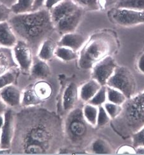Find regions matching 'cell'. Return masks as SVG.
<instances>
[{
	"instance_id": "cell-1",
	"label": "cell",
	"mask_w": 144,
	"mask_h": 155,
	"mask_svg": "<svg viewBox=\"0 0 144 155\" xmlns=\"http://www.w3.org/2000/svg\"><path fill=\"white\" fill-rule=\"evenodd\" d=\"M64 136L62 119L54 112L34 107L25 108L15 116L12 144L19 153L45 154L55 151Z\"/></svg>"
},
{
	"instance_id": "cell-2",
	"label": "cell",
	"mask_w": 144,
	"mask_h": 155,
	"mask_svg": "<svg viewBox=\"0 0 144 155\" xmlns=\"http://www.w3.org/2000/svg\"><path fill=\"white\" fill-rule=\"evenodd\" d=\"M8 22L18 39L25 42L36 54L43 41L55 29L50 12L44 7L27 13L13 14Z\"/></svg>"
},
{
	"instance_id": "cell-3",
	"label": "cell",
	"mask_w": 144,
	"mask_h": 155,
	"mask_svg": "<svg viewBox=\"0 0 144 155\" xmlns=\"http://www.w3.org/2000/svg\"><path fill=\"white\" fill-rule=\"evenodd\" d=\"M112 129L124 139L144 126V91L127 98L122 105V110L111 123Z\"/></svg>"
},
{
	"instance_id": "cell-4",
	"label": "cell",
	"mask_w": 144,
	"mask_h": 155,
	"mask_svg": "<svg viewBox=\"0 0 144 155\" xmlns=\"http://www.w3.org/2000/svg\"><path fill=\"white\" fill-rule=\"evenodd\" d=\"M116 45L112 35L100 32L92 35L80 49L79 65L83 69H89L99 61L111 54Z\"/></svg>"
},
{
	"instance_id": "cell-5",
	"label": "cell",
	"mask_w": 144,
	"mask_h": 155,
	"mask_svg": "<svg viewBox=\"0 0 144 155\" xmlns=\"http://www.w3.org/2000/svg\"><path fill=\"white\" fill-rule=\"evenodd\" d=\"M94 128L83 117L82 108L76 107L66 116L63 126L64 135L70 144L77 148H83L92 138Z\"/></svg>"
},
{
	"instance_id": "cell-6",
	"label": "cell",
	"mask_w": 144,
	"mask_h": 155,
	"mask_svg": "<svg viewBox=\"0 0 144 155\" xmlns=\"http://www.w3.org/2000/svg\"><path fill=\"white\" fill-rule=\"evenodd\" d=\"M52 94L51 84L44 80H39L23 91L21 106L25 108L38 106L48 100Z\"/></svg>"
},
{
	"instance_id": "cell-7",
	"label": "cell",
	"mask_w": 144,
	"mask_h": 155,
	"mask_svg": "<svg viewBox=\"0 0 144 155\" xmlns=\"http://www.w3.org/2000/svg\"><path fill=\"white\" fill-rule=\"evenodd\" d=\"M106 86L121 91L127 98H129L135 94L136 81L130 69L124 66H117Z\"/></svg>"
},
{
	"instance_id": "cell-8",
	"label": "cell",
	"mask_w": 144,
	"mask_h": 155,
	"mask_svg": "<svg viewBox=\"0 0 144 155\" xmlns=\"http://www.w3.org/2000/svg\"><path fill=\"white\" fill-rule=\"evenodd\" d=\"M116 67L115 59L111 56H106L92 67V78L99 83L101 86H106Z\"/></svg>"
},
{
	"instance_id": "cell-9",
	"label": "cell",
	"mask_w": 144,
	"mask_h": 155,
	"mask_svg": "<svg viewBox=\"0 0 144 155\" xmlns=\"http://www.w3.org/2000/svg\"><path fill=\"white\" fill-rule=\"evenodd\" d=\"M14 59L20 70L28 72L33 63V51L24 41L18 40L16 45L12 48Z\"/></svg>"
},
{
	"instance_id": "cell-10",
	"label": "cell",
	"mask_w": 144,
	"mask_h": 155,
	"mask_svg": "<svg viewBox=\"0 0 144 155\" xmlns=\"http://www.w3.org/2000/svg\"><path fill=\"white\" fill-rule=\"evenodd\" d=\"M112 18L119 25L134 26L144 23V11L117 8L112 14Z\"/></svg>"
},
{
	"instance_id": "cell-11",
	"label": "cell",
	"mask_w": 144,
	"mask_h": 155,
	"mask_svg": "<svg viewBox=\"0 0 144 155\" xmlns=\"http://www.w3.org/2000/svg\"><path fill=\"white\" fill-rule=\"evenodd\" d=\"M83 8H79L72 13L66 15L55 24V30L61 35L73 32L79 26L83 14Z\"/></svg>"
},
{
	"instance_id": "cell-12",
	"label": "cell",
	"mask_w": 144,
	"mask_h": 155,
	"mask_svg": "<svg viewBox=\"0 0 144 155\" xmlns=\"http://www.w3.org/2000/svg\"><path fill=\"white\" fill-rule=\"evenodd\" d=\"M5 122L0 131V146L1 148H10L12 144L13 133L15 115L12 110L8 108L4 113Z\"/></svg>"
},
{
	"instance_id": "cell-13",
	"label": "cell",
	"mask_w": 144,
	"mask_h": 155,
	"mask_svg": "<svg viewBox=\"0 0 144 155\" xmlns=\"http://www.w3.org/2000/svg\"><path fill=\"white\" fill-rule=\"evenodd\" d=\"M22 97V92L14 84H10L0 91V98L10 108L21 106Z\"/></svg>"
},
{
	"instance_id": "cell-14",
	"label": "cell",
	"mask_w": 144,
	"mask_h": 155,
	"mask_svg": "<svg viewBox=\"0 0 144 155\" xmlns=\"http://www.w3.org/2000/svg\"><path fill=\"white\" fill-rule=\"evenodd\" d=\"M80 6L73 0H64L49 10L53 24H56L64 17L77 10Z\"/></svg>"
},
{
	"instance_id": "cell-15",
	"label": "cell",
	"mask_w": 144,
	"mask_h": 155,
	"mask_svg": "<svg viewBox=\"0 0 144 155\" xmlns=\"http://www.w3.org/2000/svg\"><path fill=\"white\" fill-rule=\"evenodd\" d=\"M18 40L8 21L0 23V47L12 49Z\"/></svg>"
},
{
	"instance_id": "cell-16",
	"label": "cell",
	"mask_w": 144,
	"mask_h": 155,
	"mask_svg": "<svg viewBox=\"0 0 144 155\" xmlns=\"http://www.w3.org/2000/svg\"><path fill=\"white\" fill-rule=\"evenodd\" d=\"M86 41L85 37L83 35L73 32L63 35L57 44L59 46H65L77 52L82 48Z\"/></svg>"
},
{
	"instance_id": "cell-17",
	"label": "cell",
	"mask_w": 144,
	"mask_h": 155,
	"mask_svg": "<svg viewBox=\"0 0 144 155\" xmlns=\"http://www.w3.org/2000/svg\"><path fill=\"white\" fill-rule=\"evenodd\" d=\"M79 97V89L75 83H70L66 87L62 99V105L64 110L70 112L77 102Z\"/></svg>"
},
{
	"instance_id": "cell-18",
	"label": "cell",
	"mask_w": 144,
	"mask_h": 155,
	"mask_svg": "<svg viewBox=\"0 0 144 155\" xmlns=\"http://www.w3.org/2000/svg\"><path fill=\"white\" fill-rule=\"evenodd\" d=\"M101 87V84L94 79L86 82L79 90L80 98L82 102L88 103L99 90Z\"/></svg>"
},
{
	"instance_id": "cell-19",
	"label": "cell",
	"mask_w": 144,
	"mask_h": 155,
	"mask_svg": "<svg viewBox=\"0 0 144 155\" xmlns=\"http://www.w3.org/2000/svg\"><path fill=\"white\" fill-rule=\"evenodd\" d=\"M30 72L34 78L44 80L50 75L51 70L47 61L37 57L35 59H33V63Z\"/></svg>"
},
{
	"instance_id": "cell-20",
	"label": "cell",
	"mask_w": 144,
	"mask_h": 155,
	"mask_svg": "<svg viewBox=\"0 0 144 155\" xmlns=\"http://www.w3.org/2000/svg\"><path fill=\"white\" fill-rule=\"evenodd\" d=\"M15 68L18 66L14 59L12 49L0 47V75Z\"/></svg>"
},
{
	"instance_id": "cell-21",
	"label": "cell",
	"mask_w": 144,
	"mask_h": 155,
	"mask_svg": "<svg viewBox=\"0 0 144 155\" xmlns=\"http://www.w3.org/2000/svg\"><path fill=\"white\" fill-rule=\"evenodd\" d=\"M56 47L57 46L54 41L49 37L46 38L40 45L37 53V57L45 61L51 60L55 56Z\"/></svg>"
},
{
	"instance_id": "cell-22",
	"label": "cell",
	"mask_w": 144,
	"mask_h": 155,
	"mask_svg": "<svg viewBox=\"0 0 144 155\" xmlns=\"http://www.w3.org/2000/svg\"><path fill=\"white\" fill-rule=\"evenodd\" d=\"M35 0H17L10 7L14 15L24 14L33 12Z\"/></svg>"
},
{
	"instance_id": "cell-23",
	"label": "cell",
	"mask_w": 144,
	"mask_h": 155,
	"mask_svg": "<svg viewBox=\"0 0 144 155\" xmlns=\"http://www.w3.org/2000/svg\"><path fill=\"white\" fill-rule=\"evenodd\" d=\"M99 112V107L87 103L82 108L83 117L86 121L94 127L97 126V120Z\"/></svg>"
},
{
	"instance_id": "cell-24",
	"label": "cell",
	"mask_w": 144,
	"mask_h": 155,
	"mask_svg": "<svg viewBox=\"0 0 144 155\" xmlns=\"http://www.w3.org/2000/svg\"><path fill=\"white\" fill-rule=\"evenodd\" d=\"M91 151L95 154H111L112 148L108 141L102 138H97L92 141Z\"/></svg>"
},
{
	"instance_id": "cell-25",
	"label": "cell",
	"mask_w": 144,
	"mask_h": 155,
	"mask_svg": "<svg viewBox=\"0 0 144 155\" xmlns=\"http://www.w3.org/2000/svg\"><path fill=\"white\" fill-rule=\"evenodd\" d=\"M55 56L63 61H71L78 57L77 52L74 50L65 47L58 45L55 52Z\"/></svg>"
},
{
	"instance_id": "cell-26",
	"label": "cell",
	"mask_w": 144,
	"mask_h": 155,
	"mask_svg": "<svg viewBox=\"0 0 144 155\" xmlns=\"http://www.w3.org/2000/svg\"><path fill=\"white\" fill-rule=\"evenodd\" d=\"M19 69L18 68H13L0 75V91L15 83L18 77Z\"/></svg>"
},
{
	"instance_id": "cell-27",
	"label": "cell",
	"mask_w": 144,
	"mask_h": 155,
	"mask_svg": "<svg viewBox=\"0 0 144 155\" xmlns=\"http://www.w3.org/2000/svg\"><path fill=\"white\" fill-rule=\"evenodd\" d=\"M73 2L83 9L98 10L108 3V0H73Z\"/></svg>"
},
{
	"instance_id": "cell-28",
	"label": "cell",
	"mask_w": 144,
	"mask_h": 155,
	"mask_svg": "<svg viewBox=\"0 0 144 155\" xmlns=\"http://www.w3.org/2000/svg\"><path fill=\"white\" fill-rule=\"evenodd\" d=\"M107 88L108 101L119 105H122L127 98L121 91L114 88L106 86Z\"/></svg>"
},
{
	"instance_id": "cell-29",
	"label": "cell",
	"mask_w": 144,
	"mask_h": 155,
	"mask_svg": "<svg viewBox=\"0 0 144 155\" xmlns=\"http://www.w3.org/2000/svg\"><path fill=\"white\" fill-rule=\"evenodd\" d=\"M117 8L144 11V0H119Z\"/></svg>"
},
{
	"instance_id": "cell-30",
	"label": "cell",
	"mask_w": 144,
	"mask_h": 155,
	"mask_svg": "<svg viewBox=\"0 0 144 155\" xmlns=\"http://www.w3.org/2000/svg\"><path fill=\"white\" fill-rule=\"evenodd\" d=\"M108 100L107 88L106 86H102L96 94L88 102L93 105L99 107L103 105Z\"/></svg>"
},
{
	"instance_id": "cell-31",
	"label": "cell",
	"mask_w": 144,
	"mask_h": 155,
	"mask_svg": "<svg viewBox=\"0 0 144 155\" xmlns=\"http://www.w3.org/2000/svg\"><path fill=\"white\" fill-rule=\"evenodd\" d=\"M103 107L111 119L116 118L122 110V105H119L110 102H106L103 105Z\"/></svg>"
},
{
	"instance_id": "cell-32",
	"label": "cell",
	"mask_w": 144,
	"mask_h": 155,
	"mask_svg": "<svg viewBox=\"0 0 144 155\" xmlns=\"http://www.w3.org/2000/svg\"><path fill=\"white\" fill-rule=\"evenodd\" d=\"M99 107V112L97 115V127H104L111 120V117H109V114L105 110L103 105L98 107Z\"/></svg>"
},
{
	"instance_id": "cell-33",
	"label": "cell",
	"mask_w": 144,
	"mask_h": 155,
	"mask_svg": "<svg viewBox=\"0 0 144 155\" xmlns=\"http://www.w3.org/2000/svg\"><path fill=\"white\" fill-rule=\"evenodd\" d=\"M131 137L132 139L133 146L135 148L140 146L144 147V126L133 134Z\"/></svg>"
},
{
	"instance_id": "cell-34",
	"label": "cell",
	"mask_w": 144,
	"mask_h": 155,
	"mask_svg": "<svg viewBox=\"0 0 144 155\" xmlns=\"http://www.w3.org/2000/svg\"><path fill=\"white\" fill-rule=\"evenodd\" d=\"M12 15L13 13L10 6L0 3V23L8 21Z\"/></svg>"
},
{
	"instance_id": "cell-35",
	"label": "cell",
	"mask_w": 144,
	"mask_h": 155,
	"mask_svg": "<svg viewBox=\"0 0 144 155\" xmlns=\"http://www.w3.org/2000/svg\"><path fill=\"white\" fill-rule=\"evenodd\" d=\"M118 154H135L136 150L133 146H123L119 149H118Z\"/></svg>"
},
{
	"instance_id": "cell-36",
	"label": "cell",
	"mask_w": 144,
	"mask_h": 155,
	"mask_svg": "<svg viewBox=\"0 0 144 155\" xmlns=\"http://www.w3.org/2000/svg\"><path fill=\"white\" fill-rule=\"evenodd\" d=\"M64 0H45L44 4V8L50 10L53 7H55L61 2H62Z\"/></svg>"
},
{
	"instance_id": "cell-37",
	"label": "cell",
	"mask_w": 144,
	"mask_h": 155,
	"mask_svg": "<svg viewBox=\"0 0 144 155\" xmlns=\"http://www.w3.org/2000/svg\"><path fill=\"white\" fill-rule=\"evenodd\" d=\"M45 0H35L33 11L39 10L44 7Z\"/></svg>"
},
{
	"instance_id": "cell-38",
	"label": "cell",
	"mask_w": 144,
	"mask_h": 155,
	"mask_svg": "<svg viewBox=\"0 0 144 155\" xmlns=\"http://www.w3.org/2000/svg\"><path fill=\"white\" fill-rule=\"evenodd\" d=\"M138 68L139 70L144 74V54L140 57L138 61Z\"/></svg>"
},
{
	"instance_id": "cell-39",
	"label": "cell",
	"mask_w": 144,
	"mask_h": 155,
	"mask_svg": "<svg viewBox=\"0 0 144 155\" xmlns=\"http://www.w3.org/2000/svg\"><path fill=\"white\" fill-rule=\"evenodd\" d=\"M8 109V107L2 101V100L0 98V115L4 114V113Z\"/></svg>"
},
{
	"instance_id": "cell-40",
	"label": "cell",
	"mask_w": 144,
	"mask_h": 155,
	"mask_svg": "<svg viewBox=\"0 0 144 155\" xmlns=\"http://www.w3.org/2000/svg\"><path fill=\"white\" fill-rule=\"evenodd\" d=\"M17 0H0V3H3L7 6L11 7L13 4H14Z\"/></svg>"
},
{
	"instance_id": "cell-41",
	"label": "cell",
	"mask_w": 144,
	"mask_h": 155,
	"mask_svg": "<svg viewBox=\"0 0 144 155\" xmlns=\"http://www.w3.org/2000/svg\"><path fill=\"white\" fill-rule=\"evenodd\" d=\"M11 149L10 148H1L0 150V154H10L11 153Z\"/></svg>"
},
{
	"instance_id": "cell-42",
	"label": "cell",
	"mask_w": 144,
	"mask_h": 155,
	"mask_svg": "<svg viewBox=\"0 0 144 155\" xmlns=\"http://www.w3.org/2000/svg\"><path fill=\"white\" fill-rule=\"evenodd\" d=\"M136 154H144V147L140 146L135 148Z\"/></svg>"
},
{
	"instance_id": "cell-43",
	"label": "cell",
	"mask_w": 144,
	"mask_h": 155,
	"mask_svg": "<svg viewBox=\"0 0 144 155\" xmlns=\"http://www.w3.org/2000/svg\"><path fill=\"white\" fill-rule=\"evenodd\" d=\"M0 131H1V129H0Z\"/></svg>"
}]
</instances>
